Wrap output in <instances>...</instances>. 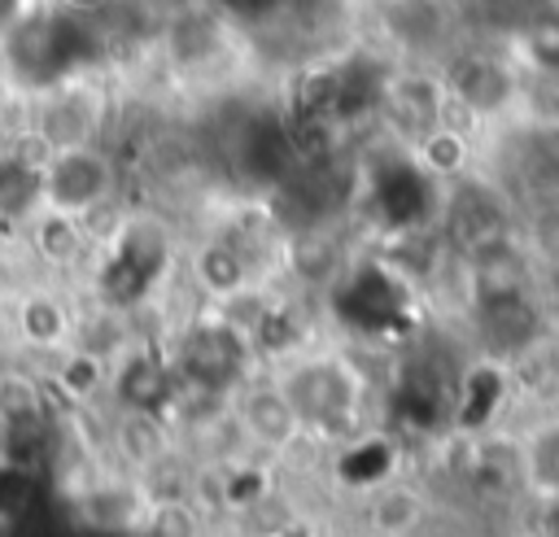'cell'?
<instances>
[{
    "mask_svg": "<svg viewBox=\"0 0 559 537\" xmlns=\"http://www.w3.org/2000/svg\"><path fill=\"white\" fill-rule=\"evenodd\" d=\"M288 406L297 410L310 445H332L367 428L371 415V375L367 367L332 341H297L293 349L262 362Z\"/></svg>",
    "mask_w": 559,
    "mask_h": 537,
    "instance_id": "obj_1",
    "label": "cell"
},
{
    "mask_svg": "<svg viewBox=\"0 0 559 537\" xmlns=\"http://www.w3.org/2000/svg\"><path fill=\"white\" fill-rule=\"evenodd\" d=\"M127 166L109 148V140L74 144V148H39V196L35 214L70 218L96 227L122 210Z\"/></svg>",
    "mask_w": 559,
    "mask_h": 537,
    "instance_id": "obj_2",
    "label": "cell"
},
{
    "mask_svg": "<svg viewBox=\"0 0 559 537\" xmlns=\"http://www.w3.org/2000/svg\"><path fill=\"white\" fill-rule=\"evenodd\" d=\"M109 127V92L96 74L70 70L44 87L26 92V140L35 148H74L105 140Z\"/></svg>",
    "mask_w": 559,
    "mask_h": 537,
    "instance_id": "obj_3",
    "label": "cell"
},
{
    "mask_svg": "<svg viewBox=\"0 0 559 537\" xmlns=\"http://www.w3.org/2000/svg\"><path fill=\"white\" fill-rule=\"evenodd\" d=\"M227 415H231V432L240 450L258 463H280L297 454L301 445H310L297 410L288 406V397L280 393L266 367H253L227 389Z\"/></svg>",
    "mask_w": 559,
    "mask_h": 537,
    "instance_id": "obj_4",
    "label": "cell"
},
{
    "mask_svg": "<svg viewBox=\"0 0 559 537\" xmlns=\"http://www.w3.org/2000/svg\"><path fill=\"white\" fill-rule=\"evenodd\" d=\"M0 323H9L13 345L26 358H57L61 349L74 345L79 336V306L70 301V293L61 288V279H17Z\"/></svg>",
    "mask_w": 559,
    "mask_h": 537,
    "instance_id": "obj_5",
    "label": "cell"
},
{
    "mask_svg": "<svg viewBox=\"0 0 559 537\" xmlns=\"http://www.w3.org/2000/svg\"><path fill=\"white\" fill-rule=\"evenodd\" d=\"M511 472L533 502L559 506V410L528 419L511 437Z\"/></svg>",
    "mask_w": 559,
    "mask_h": 537,
    "instance_id": "obj_6",
    "label": "cell"
},
{
    "mask_svg": "<svg viewBox=\"0 0 559 537\" xmlns=\"http://www.w3.org/2000/svg\"><path fill=\"white\" fill-rule=\"evenodd\" d=\"M39 196V148L22 135L17 144H0V227H26L35 218Z\"/></svg>",
    "mask_w": 559,
    "mask_h": 537,
    "instance_id": "obj_7",
    "label": "cell"
},
{
    "mask_svg": "<svg viewBox=\"0 0 559 537\" xmlns=\"http://www.w3.org/2000/svg\"><path fill=\"white\" fill-rule=\"evenodd\" d=\"M52 389L44 380V371H31V367H0V432L17 437L26 428H44L48 423V410H52Z\"/></svg>",
    "mask_w": 559,
    "mask_h": 537,
    "instance_id": "obj_8",
    "label": "cell"
},
{
    "mask_svg": "<svg viewBox=\"0 0 559 537\" xmlns=\"http://www.w3.org/2000/svg\"><path fill=\"white\" fill-rule=\"evenodd\" d=\"M424 520H428V502L406 480H389L367 498V524L376 537H415Z\"/></svg>",
    "mask_w": 559,
    "mask_h": 537,
    "instance_id": "obj_9",
    "label": "cell"
},
{
    "mask_svg": "<svg viewBox=\"0 0 559 537\" xmlns=\"http://www.w3.org/2000/svg\"><path fill=\"white\" fill-rule=\"evenodd\" d=\"M515 236L542 284H559V201H537L515 210Z\"/></svg>",
    "mask_w": 559,
    "mask_h": 537,
    "instance_id": "obj_10",
    "label": "cell"
},
{
    "mask_svg": "<svg viewBox=\"0 0 559 537\" xmlns=\"http://www.w3.org/2000/svg\"><path fill=\"white\" fill-rule=\"evenodd\" d=\"M39 9V0H0V48L26 26V17Z\"/></svg>",
    "mask_w": 559,
    "mask_h": 537,
    "instance_id": "obj_11",
    "label": "cell"
},
{
    "mask_svg": "<svg viewBox=\"0 0 559 537\" xmlns=\"http://www.w3.org/2000/svg\"><path fill=\"white\" fill-rule=\"evenodd\" d=\"M13 284H17V275L4 266V258H0V314H4V301H9V293H13Z\"/></svg>",
    "mask_w": 559,
    "mask_h": 537,
    "instance_id": "obj_12",
    "label": "cell"
}]
</instances>
